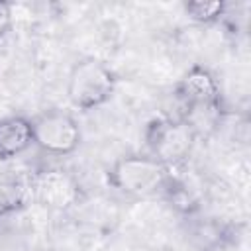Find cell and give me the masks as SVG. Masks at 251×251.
Wrapping results in <instances>:
<instances>
[{
	"label": "cell",
	"mask_w": 251,
	"mask_h": 251,
	"mask_svg": "<svg viewBox=\"0 0 251 251\" xmlns=\"http://www.w3.org/2000/svg\"><path fill=\"white\" fill-rule=\"evenodd\" d=\"M175 171L149 153H126L106 169V184L129 200L161 198Z\"/></svg>",
	"instance_id": "obj_1"
},
{
	"label": "cell",
	"mask_w": 251,
	"mask_h": 251,
	"mask_svg": "<svg viewBox=\"0 0 251 251\" xmlns=\"http://www.w3.org/2000/svg\"><path fill=\"white\" fill-rule=\"evenodd\" d=\"M116 71L98 57H80L67 76V98L78 112H92L108 104L116 92Z\"/></svg>",
	"instance_id": "obj_2"
},
{
	"label": "cell",
	"mask_w": 251,
	"mask_h": 251,
	"mask_svg": "<svg viewBox=\"0 0 251 251\" xmlns=\"http://www.w3.org/2000/svg\"><path fill=\"white\" fill-rule=\"evenodd\" d=\"M29 198L45 210L69 212L86 200V190L78 176L59 165H43L25 176Z\"/></svg>",
	"instance_id": "obj_3"
},
{
	"label": "cell",
	"mask_w": 251,
	"mask_h": 251,
	"mask_svg": "<svg viewBox=\"0 0 251 251\" xmlns=\"http://www.w3.org/2000/svg\"><path fill=\"white\" fill-rule=\"evenodd\" d=\"M143 141L147 147L145 153L176 171L188 161L198 139L194 131L175 114L151 118L143 127Z\"/></svg>",
	"instance_id": "obj_4"
},
{
	"label": "cell",
	"mask_w": 251,
	"mask_h": 251,
	"mask_svg": "<svg viewBox=\"0 0 251 251\" xmlns=\"http://www.w3.org/2000/svg\"><path fill=\"white\" fill-rule=\"evenodd\" d=\"M33 145L51 157H69L82 143V129L76 118L63 108H45L31 118Z\"/></svg>",
	"instance_id": "obj_5"
},
{
	"label": "cell",
	"mask_w": 251,
	"mask_h": 251,
	"mask_svg": "<svg viewBox=\"0 0 251 251\" xmlns=\"http://www.w3.org/2000/svg\"><path fill=\"white\" fill-rule=\"evenodd\" d=\"M182 237L192 251H227L243 237V224L202 212L182 220Z\"/></svg>",
	"instance_id": "obj_6"
},
{
	"label": "cell",
	"mask_w": 251,
	"mask_h": 251,
	"mask_svg": "<svg viewBox=\"0 0 251 251\" xmlns=\"http://www.w3.org/2000/svg\"><path fill=\"white\" fill-rule=\"evenodd\" d=\"M178 106H226L216 75L204 65H192L173 88Z\"/></svg>",
	"instance_id": "obj_7"
},
{
	"label": "cell",
	"mask_w": 251,
	"mask_h": 251,
	"mask_svg": "<svg viewBox=\"0 0 251 251\" xmlns=\"http://www.w3.org/2000/svg\"><path fill=\"white\" fill-rule=\"evenodd\" d=\"M33 145L31 118L12 114L0 118V161H12Z\"/></svg>",
	"instance_id": "obj_8"
},
{
	"label": "cell",
	"mask_w": 251,
	"mask_h": 251,
	"mask_svg": "<svg viewBox=\"0 0 251 251\" xmlns=\"http://www.w3.org/2000/svg\"><path fill=\"white\" fill-rule=\"evenodd\" d=\"M159 200H163L180 220L190 218V216H196V214L202 212V206H200L198 196L192 192V188L176 173L169 180V184L163 190V194H161Z\"/></svg>",
	"instance_id": "obj_9"
},
{
	"label": "cell",
	"mask_w": 251,
	"mask_h": 251,
	"mask_svg": "<svg viewBox=\"0 0 251 251\" xmlns=\"http://www.w3.org/2000/svg\"><path fill=\"white\" fill-rule=\"evenodd\" d=\"M27 200L25 178L14 173H0V220L22 212L27 206Z\"/></svg>",
	"instance_id": "obj_10"
},
{
	"label": "cell",
	"mask_w": 251,
	"mask_h": 251,
	"mask_svg": "<svg viewBox=\"0 0 251 251\" xmlns=\"http://www.w3.org/2000/svg\"><path fill=\"white\" fill-rule=\"evenodd\" d=\"M227 2L216 0V2H202V0H194V2H184L182 10L188 16L190 22L198 24V25H216L222 24L226 12H227Z\"/></svg>",
	"instance_id": "obj_11"
},
{
	"label": "cell",
	"mask_w": 251,
	"mask_h": 251,
	"mask_svg": "<svg viewBox=\"0 0 251 251\" xmlns=\"http://www.w3.org/2000/svg\"><path fill=\"white\" fill-rule=\"evenodd\" d=\"M14 27V6L10 2L0 0V41L12 31Z\"/></svg>",
	"instance_id": "obj_12"
}]
</instances>
